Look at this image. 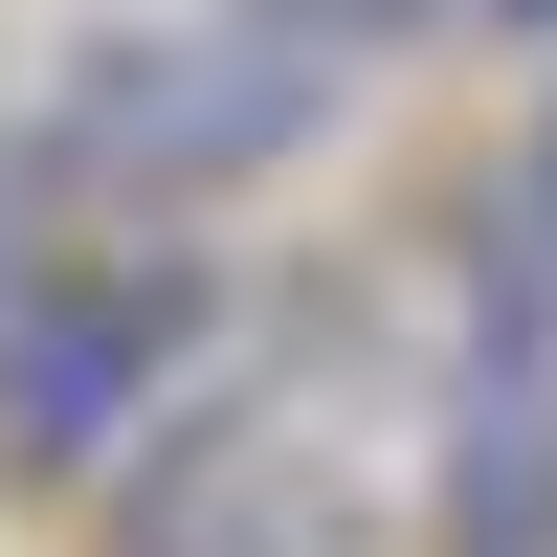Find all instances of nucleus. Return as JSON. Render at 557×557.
I'll use <instances>...</instances> for the list:
<instances>
[{
    "label": "nucleus",
    "mask_w": 557,
    "mask_h": 557,
    "mask_svg": "<svg viewBox=\"0 0 557 557\" xmlns=\"http://www.w3.org/2000/svg\"><path fill=\"white\" fill-rule=\"evenodd\" d=\"M201 357H223L201 246H45L0 290V469H134Z\"/></svg>",
    "instance_id": "nucleus-1"
},
{
    "label": "nucleus",
    "mask_w": 557,
    "mask_h": 557,
    "mask_svg": "<svg viewBox=\"0 0 557 557\" xmlns=\"http://www.w3.org/2000/svg\"><path fill=\"white\" fill-rule=\"evenodd\" d=\"M513 23H557V0H513Z\"/></svg>",
    "instance_id": "nucleus-8"
},
{
    "label": "nucleus",
    "mask_w": 557,
    "mask_h": 557,
    "mask_svg": "<svg viewBox=\"0 0 557 557\" xmlns=\"http://www.w3.org/2000/svg\"><path fill=\"white\" fill-rule=\"evenodd\" d=\"M446 557H557V246H469V380H446Z\"/></svg>",
    "instance_id": "nucleus-3"
},
{
    "label": "nucleus",
    "mask_w": 557,
    "mask_h": 557,
    "mask_svg": "<svg viewBox=\"0 0 557 557\" xmlns=\"http://www.w3.org/2000/svg\"><path fill=\"white\" fill-rule=\"evenodd\" d=\"M513 223H535V246H557V112H535V157H513Z\"/></svg>",
    "instance_id": "nucleus-6"
},
{
    "label": "nucleus",
    "mask_w": 557,
    "mask_h": 557,
    "mask_svg": "<svg viewBox=\"0 0 557 557\" xmlns=\"http://www.w3.org/2000/svg\"><path fill=\"white\" fill-rule=\"evenodd\" d=\"M312 45H201V23H157V45H89L67 67V157L112 178V201H201V178H268L312 134Z\"/></svg>",
    "instance_id": "nucleus-2"
},
{
    "label": "nucleus",
    "mask_w": 557,
    "mask_h": 557,
    "mask_svg": "<svg viewBox=\"0 0 557 557\" xmlns=\"http://www.w3.org/2000/svg\"><path fill=\"white\" fill-rule=\"evenodd\" d=\"M112 557H357V491L290 401H178L112 469Z\"/></svg>",
    "instance_id": "nucleus-4"
},
{
    "label": "nucleus",
    "mask_w": 557,
    "mask_h": 557,
    "mask_svg": "<svg viewBox=\"0 0 557 557\" xmlns=\"http://www.w3.org/2000/svg\"><path fill=\"white\" fill-rule=\"evenodd\" d=\"M23 268H45V246H23V178H0V290H23Z\"/></svg>",
    "instance_id": "nucleus-7"
},
{
    "label": "nucleus",
    "mask_w": 557,
    "mask_h": 557,
    "mask_svg": "<svg viewBox=\"0 0 557 557\" xmlns=\"http://www.w3.org/2000/svg\"><path fill=\"white\" fill-rule=\"evenodd\" d=\"M401 0H268V45H312V67H335V45H380Z\"/></svg>",
    "instance_id": "nucleus-5"
}]
</instances>
